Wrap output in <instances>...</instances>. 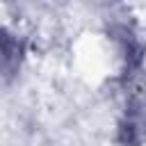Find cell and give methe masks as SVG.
<instances>
[{
    "instance_id": "1",
    "label": "cell",
    "mask_w": 146,
    "mask_h": 146,
    "mask_svg": "<svg viewBox=\"0 0 146 146\" xmlns=\"http://www.w3.org/2000/svg\"><path fill=\"white\" fill-rule=\"evenodd\" d=\"M18 62H21V46L11 34L0 30V71L11 73L18 66Z\"/></svg>"
}]
</instances>
